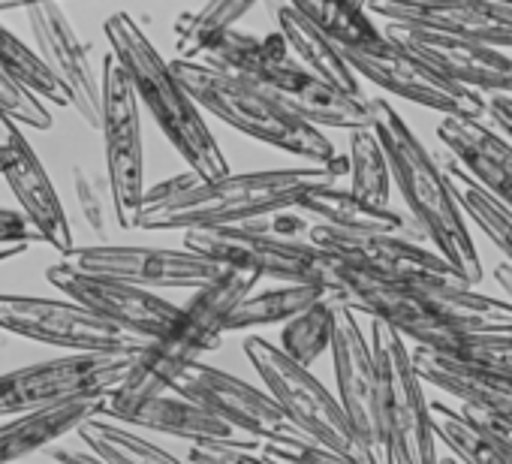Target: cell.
I'll return each mask as SVG.
<instances>
[{
  "mask_svg": "<svg viewBox=\"0 0 512 464\" xmlns=\"http://www.w3.org/2000/svg\"><path fill=\"white\" fill-rule=\"evenodd\" d=\"M350 175V157L338 154L323 166H293L269 172H244L205 181L196 172L172 175L148 187L136 229H220L266 220L278 211H296L311 193L338 187V178Z\"/></svg>",
  "mask_w": 512,
  "mask_h": 464,
  "instance_id": "1",
  "label": "cell"
},
{
  "mask_svg": "<svg viewBox=\"0 0 512 464\" xmlns=\"http://www.w3.org/2000/svg\"><path fill=\"white\" fill-rule=\"evenodd\" d=\"M332 299L371 320H386L419 347L464 335H512V302L485 296L458 278H380L341 263Z\"/></svg>",
  "mask_w": 512,
  "mask_h": 464,
  "instance_id": "2",
  "label": "cell"
},
{
  "mask_svg": "<svg viewBox=\"0 0 512 464\" xmlns=\"http://www.w3.org/2000/svg\"><path fill=\"white\" fill-rule=\"evenodd\" d=\"M371 109L374 133L389 157L392 181L398 184L413 214V223L434 245V251L461 275V281L467 287H476L482 281V263L464 223V211L443 175V166L434 163L428 148L419 142V136L407 127V121L389 100L377 97L371 100Z\"/></svg>",
  "mask_w": 512,
  "mask_h": 464,
  "instance_id": "3",
  "label": "cell"
},
{
  "mask_svg": "<svg viewBox=\"0 0 512 464\" xmlns=\"http://www.w3.org/2000/svg\"><path fill=\"white\" fill-rule=\"evenodd\" d=\"M290 46L284 34L256 37L244 31H229L205 58L202 64L247 79L253 85L266 88L272 97H278L290 112H296L302 121L314 127H338V130H374V109L371 100H356L305 70L296 58H290Z\"/></svg>",
  "mask_w": 512,
  "mask_h": 464,
  "instance_id": "4",
  "label": "cell"
},
{
  "mask_svg": "<svg viewBox=\"0 0 512 464\" xmlns=\"http://www.w3.org/2000/svg\"><path fill=\"white\" fill-rule=\"evenodd\" d=\"M103 31L112 46V55L130 76L139 103L151 112V118L172 142V148L184 157L187 169L205 181L232 175L217 139L211 136L202 118V109L175 79L169 61L154 49V43L136 25V19L127 13H115L106 19Z\"/></svg>",
  "mask_w": 512,
  "mask_h": 464,
  "instance_id": "5",
  "label": "cell"
},
{
  "mask_svg": "<svg viewBox=\"0 0 512 464\" xmlns=\"http://www.w3.org/2000/svg\"><path fill=\"white\" fill-rule=\"evenodd\" d=\"M256 284H260L256 272L226 269L220 281H214L205 290H196L187 299V305L178 308L172 326L136 356L127 383L109 398L106 407H130L145 398L172 392L175 383L193 365H199V359L208 350L220 344L232 311L253 293Z\"/></svg>",
  "mask_w": 512,
  "mask_h": 464,
  "instance_id": "6",
  "label": "cell"
},
{
  "mask_svg": "<svg viewBox=\"0 0 512 464\" xmlns=\"http://www.w3.org/2000/svg\"><path fill=\"white\" fill-rule=\"evenodd\" d=\"M175 79L184 85V91L193 97V103L232 130L253 136L266 145H275L278 151H290L296 157L311 160V166L332 163L338 157L329 136L302 121L296 112H290L278 97H272L266 88L253 85L247 79H235L226 73H217L211 67L190 64V61H172L169 64Z\"/></svg>",
  "mask_w": 512,
  "mask_h": 464,
  "instance_id": "7",
  "label": "cell"
},
{
  "mask_svg": "<svg viewBox=\"0 0 512 464\" xmlns=\"http://www.w3.org/2000/svg\"><path fill=\"white\" fill-rule=\"evenodd\" d=\"M371 350L380 377V419L395 464H440L437 428L422 377L407 341L386 323L371 320Z\"/></svg>",
  "mask_w": 512,
  "mask_h": 464,
  "instance_id": "8",
  "label": "cell"
},
{
  "mask_svg": "<svg viewBox=\"0 0 512 464\" xmlns=\"http://www.w3.org/2000/svg\"><path fill=\"white\" fill-rule=\"evenodd\" d=\"M184 248L202 254L223 269H241L269 275L284 284H314L332 296V287L341 272V260L314 248L311 242L278 239L263 226V220L244 226L220 229H190L184 232Z\"/></svg>",
  "mask_w": 512,
  "mask_h": 464,
  "instance_id": "9",
  "label": "cell"
},
{
  "mask_svg": "<svg viewBox=\"0 0 512 464\" xmlns=\"http://www.w3.org/2000/svg\"><path fill=\"white\" fill-rule=\"evenodd\" d=\"M142 350L124 353H64L37 365L0 374V416H28L82 398L115 395Z\"/></svg>",
  "mask_w": 512,
  "mask_h": 464,
  "instance_id": "10",
  "label": "cell"
},
{
  "mask_svg": "<svg viewBox=\"0 0 512 464\" xmlns=\"http://www.w3.org/2000/svg\"><path fill=\"white\" fill-rule=\"evenodd\" d=\"M241 350L302 437L368 464L341 401L311 374V368H302L278 344H269L260 335H247Z\"/></svg>",
  "mask_w": 512,
  "mask_h": 464,
  "instance_id": "11",
  "label": "cell"
},
{
  "mask_svg": "<svg viewBox=\"0 0 512 464\" xmlns=\"http://www.w3.org/2000/svg\"><path fill=\"white\" fill-rule=\"evenodd\" d=\"M103 145H106V178L115 202V223L121 229H136L145 202V148H142V103L136 88L109 52L103 58Z\"/></svg>",
  "mask_w": 512,
  "mask_h": 464,
  "instance_id": "12",
  "label": "cell"
},
{
  "mask_svg": "<svg viewBox=\"0 0 512 464\" xmlns=\"http://www.w3.org/2000/svg\"><path fill=\"white\" fill-rule=\"evenodd\" d=\"M0 332L70 353H124L145 350L151 341L91 314L70 299L0 293Z\"/></svg>",
  "mask_w": 512,
  "mask_h": 464,
  "instance_id": "13",
  "label": "cell"
},
{
  "mask_svg": "<svg viewBox=\"0 0 512 464\" xmlns=\"http://www.w3.org/2000/svg\"><path fill=\"white\" fill-rule=\"evenodd\" d=\"M64 266L100 275L112 281H124L142 290L166 287V290H205L226 275V269L202 254L187 248H142V245H91L73 248L61 257Z\"/></svg>",
  "mask_w": 512,
  "mask_h": 464,
  "instance_id": "14",
  "label": "cell"
},
{
  "mask_svg": "<svg viewBox=\"0 0 512 464\" xmlns=\"http://www.w3.org/2000/svg\"><path fill=\"white\" fill-rule=\"evenodd\" d=\"M332 365L338 383V401L347 413V422L365 452L368 464H395L383 419H380V377L371 350V338H365L356 311L341 305L338 329L332 341Z\"/></svg>",
  "mask_w": 512,
  "mask_h": 464,
  "instance_id": "15",
  "label": "cell"
},
{
  "mask_svg": "<svg viewBox=\"0 0 512 464\" xmlns=\"http://www.w3.org/2000/svg\"><path fill=\"white\" fill-rule=\"evenodd\" d=\"M386 37L407 52L410 58L428 64L440 76L452 79L461 88H470L482 97L506 94L512 97V58L500 55L497 49L434 31L419 25H398L386 22Z\"/></svg>",
  "mask_w": 512,
  "mask_h": 464,
  "instance_id": "16",
  "label": "cell"
},
{
  "mask_svg": "<svg viewBox=\"0 0 512 464\" xmlns=\"http://www.w3.org/2000/svg\"><path fill=\"white\" fill-rule=\"evenodd\" d=\"M347 64L356 70L359 79L374 82L377 88L419 103L425 109L440 112L443 118H461V121H482L488 115L485 97L455 85L452 79L440 76L437 70H431L428 64L410 58L407 52H401L395 43L389 52L380 55H362V52H344Z\"/></svg>",
  "mask_w": 512,
  "mask_h": 464,
  "instance_id": "17",
  "label": "cell"
},
{
  "mask_svg": "<svg viewBox=\"0 0 512 464\" xmlns=\"http://www.w3.org/2000/svg\"><path fill=\"white\" fill-rule=\"evenodd\" d=\"M46 281L58 293H64L70 302L88 308L91 314H97L145 341L160 338L172 326V320L178 317V308H181L151 290H142V287L124 284V281H112V278H100V275L76 272V269L64 266L61 260L46 269Z\"/></svg>",
  "mask_w": 512,
  "mask_h": 464,
  "instance_id": "18",
  "label": "cell"
},
{
  "mask_svg": "<svg viewBox=\"0 0 512 464\" xmlns=\"http://www.w3.org/2000/svg\"><path fill=\"white\" fill-rule=\"evenodd\" d=\"M0 178L10 184L22 214L40 232L43 242L55 248L61 257L70 254L76 245L64 202L37 151L31 148L28 136L22 133V124L4 112H0Z\"/></svg>",
  "mask_w": 512,
  "mask_h": 464,
  "instance_id": "19",
  "label": "cell"
},
{
  "mask_svg": "<svg viewBox=\"0 0 512 464\" xmlns=\"http://www.w3.org/2000/svg\"><path fill=\"white\" fill-rule=\"evenodd\" d=\"M172 392L193 398L214 416L226 419L238 431L250 434L253 440H299V428L287 419L278 401L266 392L244 383L235 374H226L211 365H193ZM308 440V437H305Z\"/></svg>",
  "mask_w": 512,
  "mask_h": 464,
  "instance_id": "20",
  "label": "cell"
},
{
  "mask_svg": "<svg viewBox=\"0 0 512 464\" xmlns=\"http://www.w3.org/2000/svg\"><path fill=\"white\" fill-rule=\"evenodd\" d=\"M308 242L350 269L380 275V278H410V275H437L458 278L461 275L431 248L407 236H386V232H347L338 226L314 223Z\"/></svg>",
  "mask_w": 512,
  "mask_h": 464,
  "instance_id": "21",
  "label": "cell"
},
{
  "mask_svg": "<svg viewBox=\"0 0 512 464\" xmlns=\"http://www.w3.org/2000/svg\"><path fill=\"white\" fill-rule=\"evenodd\" d=\"M28 25L37 43L40 58L67 88L73 109L94 130L103 124V82L94 73L85 43L79 40L73 22L61 4H28Z\"/></svg>",
  "mask_w": 512,
  "mask_h": 464,
  "instance_id": "22",
  "label": "cell"
},
{
  "mask_svg": "<svg viewBox=\"0 0 512 464\" xmlns=\"http://www.w3.org/2000/svg\"><path fill=\"white\" fill-rule=\"evenodd\" d=\"M371 16L434 28L488 49H512V4L488 0H368Z\"/></svg>",
  "mask_w": 512,
  "mask_h": 464,
  "instance_id": "23",
  "label": "cell"
},
{
  "mask_svg": "<svg viewBox=\"0 0 512 464\" xmlns=\"http://www.w3.org/2000/svg\"><path fill=\"white\" fill-rule=\"evenodd\" d=\"M103 416H112L124 425H136L145 431L193 440V446H226V449H247V452L260 446V440L238 431L235 425L214 416L193 398H184L181 392H163L130 407H106Z\"/></svg>",
  "mask_w": 512,
  "mask_h": 464,
  "instance_id": "24",
  "label": "cell"
},
{
  "mask_svg": "<svg viewBox=\"0 0 512 464\" xmlns=\"http://www.w3.org/2000/svg\"><path fill=\"white\" fill-rule=\"evenodd\" d=\"M437 139L446 145L449 157L482 184L491 196H497L506 208H512V142L497 136L482 121L443 118L437 124Z\"/></svg>",
  "mask_w": 512,
  "mask_h": 464,
  "instance_id": "25",
  "label": "cell"
},
{
  "mask_svg": "<svg viewBox=\"0 0 512 464\" xmlns=\"http://www.w3.org/2000/svg\"><path fill=\"white\" fill-rule=\"evenodd\" d=\"M112 395L103 398H82L52 410L16 416L0 425V464H22L25 458L52 449V443L64 440L67 434L79 431L88 419L106 413Z\"/></svg>",
  "mask_w": 512,
  "mask_h": 464,
  "instance_id": "26",
  "label": "cell"
},
{
  "mask_svg": "<svg viewBox=\"0 0 512 464\" xmlns=\"http://www.w3.org/2000/svg\"><path fill=\"white\" fill-rule=\"evenodd\" d=\"M410 353H413V365H416L419 377L425 383L455 395L464 404V410L512 422V380H500V377H488V374L458 368L452 362L437 359L425 347H413Z\"/></svg>",
  "mask_w": 512,
  "mask_h": 464,
  "instance_id": "27",
  "label": "cell"
},
{
  "mask_svg": "<svg viewBox=\"0 0 512 464\" xmlns=\"http://www.w3.org/2000/svg\"><path fill=\"white\" fill-rule=\"evenodd\" d=\"M278 31L284 34L290 52L299 58V64L305 70H311L314 76H320L323 82H329L332 88H338L347 97L356 100H368L362 91V82L356 76V70L347 64L344 52L323 34L317 31L299 10L296 4H281L278 7Z\"/></svg>",
  "mask_w": 512,
  "mask_h": 464,
  "instance_id": "28",
  "label": "cell"
},
{
  "mask_svg": "<svg viewBox=\"0 0 512 464\" xmlns=\"http://www.w3.org/2000/svg\"><path fill=\"white\" fill-rule=\"evenodd\" d=\"M296 211L311 214V217L323 220L326 226H338L347 232H386V236H407L416 242L425 239L419 226L413 220H407L404 214H398L392 208L368 205L341 187H326V190L311 193Z\"/></svg>",
  "mask_w": 512,
  "mask_h": 464,
  "instance_id": "29",
  "label": "cell"
},
{
  "mask_svg": "<svg viewBox=\"0 0 512 464\" xmlns=\"http://www.w3.org/2000/svg\"><path fill=\"white\" fill-rule=\"evenodd\" d=\"M296 10L341 52L380 55L392 49V40L374 22L371 10L356 0H296Z\"/></svg>",
  "mask_w": 512,
  "mask_h": 464,
  "instance_id": "30",
  "label": "cell"
},
{
  "mask_svg": "<svg viewBox=\"0 0 512 464\" xmlns=\"http://www.w3.org/2000/svg\"><path fill=\"white\" fill-rule=\"evenodd\" d=\"M329 293L314 284H281L263 293H250L229 317L226 335L256 326H275V323H293L305 311L317 308Z\"/></svg>",
  "mask_w": 512,
  "mask_h": 464,
  "instance_id": "31",
  "label": "cell"
},
{
  "mask_svg": "<svg viewBox=\"0 0 512 464\" xmlns=\"http://www.w3.org/2000/svg\"><path fill=\"white\" fill-rule=\"evenodd\" d=\"M443 175L452 187V196L458 199L461 211L485 232L491 239V245L506 257V263L512 266V208H506L497 196H491L482 184H476L455 157H449L443 163Z\"/></svg>",
  "mask_w": 512,
  "mask_h": 464,
  "instance_id": "32",
  "label": "cell"
},
{
  "mask_svg": "<svg viewBox=\"0 0 512 464\" xmlns=\"http://www.w3.org/2000/svg\"><path fill=\"white\" fill-rule=\"evenodd\" d=\"M253 7L256 4H250V0H214V4H202L193 13H184L175 25L178 61L199 64V58H205Z\"/></svg>",
  "mask_w": 512,
  "mask_h": 464,
  "instance_id": "33",
  "label": "cell"
},
{
  "mask_svg": "<svg viewBox=\"0 0 512 464\" xmlns=\"http://www.w3.org/2000/svg\"><path fill=\"white\" fill-rule=\"evenodd\" d=\"M76 434L106 464H190V461H181L172 452L160 449L157 443L139 437L136 431L124 428L118 422H109L103 416L88 419Z\"/></svg>",
  "mask_w": 512,
  "mask_h": 464,
  "instance_id": "34",
  "label": "cell"
},
{
  "mask_svg": "<svg viewBox=\"0 0 512 464\" xmlns=\"http://www.w3.org/2000/svg\"><path fill=\"white\" fill-rule=\"evenodd\" d=\"M431 419L437 437L452 449V458H458L461 464H512V455L497 440H491L464 407L455 410L443 401H434Z\"/></svg>",
  "mask_w": 512,
  "mask_h": 464,
  "instance_id": "35",
  "label": "cell"
},
{
  "mask_svg": "<svg viewBox=\"0 0 512 464\" xmlns=\"http://www.w3.org/2000/svg\"><path fill=\"white\" fill-rule=\"evenodd\" d=\"M0 70H4L13 82L37 94L43 103L55 106H73L67 88L55 79V73L46 67L37 49H31L25 40H19L7 25H0Z\"/></svg>",
  "mask_w": 512,
  "mask_h": 464,
  "instance_id": "36",
  "label": "cell"
},
{
  "mask_svg": "<svg viewBox=\"0 0 512 464\" xmlns=\"http://www.w3.org/2000/svg\"><path fill=\"white\" fill-rule=\"evenodd\" d=\"M350 193L368 205L389 208L392 193V169L389 157L374 130L350 133Z\"/></svg>",
  "mask_w": 512,
  "mask_h": 464,
  "instance_id": "37",
  "label": "cell"
},
{
  "mask_svg": "<svg viewBox=\"0 0 512 464\" xmlns=\"http://www.w3.org/2000/svg\"><path fill=\"white\" fill-rule=\"evenodd\" d=\"M425 350L458 368L512 380V335H464V338L440 341Z\"/></svg>",
  "mask_w": 512,
  "mask_h": 464,
  "instance_id": "38",
  "label": "cell"
},
{
  "mask_svg": "<svg viewBox=\"0 0 512 464\" xmlns=\"http://www.w3.org/2000/svg\"><path fill=\"white\" fill-rule=\"evenodd\" d=\"M338 314H341V305L332 296L323 299L317 308L305 311L302 317H296L293 323L284 326L278 347L293 362H299L302 368H311L326 350H332L335 329H338Z\"/></svg>",
  "mask_w": 512,
  "mask_h": 464,
  "instance_id": "39",
  "label": "cell"
},
{
  "mask_svg": "<svg viewBox=\"0 0 512 464\" xmlns=\"http://www.w3.org/2000/svg\"><path fill=\"white\" fill-rule=\"evenodd\" d=\"M73 187H76V202L79 211L88 223V229L94 236L106 239L109 232V214L115 217V202H112V187L109 178L97 175L94 169L85 166H73Z\"/></svg>",
  "mask_w": 512,
  "mask_h": 464,
  "instance_id": "40",
  "label": "cell"
},
{
  "mask_svg": "<svg viewBox=\"0 0 512 464\" xmlns=\"http://www.w3.org/2000/svg\"><path fill=\"white\" fill-rule=\"evenodd\" d=\"M0 112L10 115L13 121H19L25 127H37V130H49L52 127L49 106L37 94H31L28 88L13 82L4 70H0Z\"/></svg>",
  "mask_w": 512,
  "mask_h": 464,
  "instance_id": "41",
  "label": "cell"
},
{
  "mask_svg": "<svg viewBox=\"0 0 512 464\" xmlns=\"http://www.w3.org/2000/svg\"><path fill=\"white\" fill-rule=\"evenodd\" d=\"M263 455L284 461V464H362L350 455H341L335 449H326L320 443H311L305 437L299 440H269L263 446Z\"/></svg>",
  "mask_w": 512,
  "mask_h": 464,
  "instance_id": "42",
  "label": "cell"
},
{
  "mask_svg": "<svg viewBox=\"0 0 512 464\" xmlns=\"http://www.w3.org/2000/svg\"><path fill=\"white\" fill-rule=\"evenodd\" d=\"M43 242L40 232L31 226V220L22 211L0 208V245H37Z\"/></svg>",
  "mask_w": 512,
  "mask_h": 464,
  "instance_id": "43",
  "label": "cell"
},
{
  "mask_svg": "<svg viewBox=\"0 0 512 464\" xmlns=\"http://www.w3.org/2000/svg\"><path fill=\"white\" fill-rule=\"evenodd\" d=\"M208 458H214L217 464H284V461H275L269 455H256V452H247V449H226V446H199Z\"/></svg>",
  "mask_w": 512,
  "mask_h": 464,
  "instance_id": "44",
  "label": "cell"
},
{
  "mask_svg": "<svg viewBox=\"0 0 512 464\" xmlns=\"http://www.w3.org/2000/svg\"><path fill=\"white\" fill-rule=\"evenodd\" d=\"M473 419H476V425L491 437V440H497L509 455H512V422H506V419H494V416H485V413H473V410H467Z\"/></svg>",
  "mask_w": 512,
  "mask_h": 464,
  "instance_id": "45",
  "label": "cell"
},
{
  "mask_svg": "<svg viewBox=\"0 0 512 464\" xmlns=\"http://www.w3.org/2000/svg\"><path fill=\"white\" fill-rule=\"evenodd\" d=\"M485 106H488V118L512 139V97L494 94V97H485Z\"/></svg>",
  "mask_w": 512,
  "mask_h": 464,
  "instance_id": "46",
  "label": "cell"
},
{
  "mask_svg": "<svg viewBox=\"0 0 512 464\" xmlns=\"http://www.w3.org/2000/svg\"><path fill=\"white\" fill-rule=\"evenodd\" d=\"M52 461L55 464H106L97 452H91L88 446L85 449H70V446H52L49 449Z\"/></svg>",
  "mask_w": 512,
  "mask_h": 464,
  "instance_id": "47",
  "label": "cell"
},
{
  "mask_svg": "<svg viewBox=\"0 0 512 464\" xmlns=\"http://www.w3.org/2000/svg\"><path fill=\"white\" fill-rule=\"evenodd\" d=\"M494 278H497V284L503 287V293H506L509 302H512V266H509V263H500V266L494 269Z\"/></svg>",
  "mask_w": 512,
  "mask_h": 464,
  "instance_id": "48",
  "label": "cell"
},
{
  "mask_svg": "<svg viewBox=\"0 0 512 464\" xmlns=\"http://www.w3.org/2000/svg\"><path fill=\"white\" fill-rule=\"evenodd\" d=\"M28 251V245H0V263H10L16 257H22Z\"/></svg>",
  "mask_w": 512,
  "mask_h": 464,
  "instance_id": "49",
  "label": "cell"
},
{
  "mask_svg": "<svg viewBox=\"0 0 512 464\" xmlns=\"http://www.w3.org/2000/svg\"><path fill=\"white\" fill-rule=\"evenodd\" d=\"M187 461H190V464H217V461H214V458H208V455H205L199 446H190V452H187Z\"/></svg>",
  "mask_w": 512,
  "mask_h": 464,
  "instance_id": "50",
  "label": "cell"
},
{
  "mask_svg": "<svg viewBox=\"0 0 512 464\" xmlns=\"http://www.w3.org/2000/svg\"><path fill=\"white\" fill-rule=\"evenodd\" d=\"M440 464H461L458 458H440Z\"/></svg>",
  "mask_w": 512,
  "mask_h": 464,
  "instance_id": "51",
  "label": "cell"
}]
</instances>
